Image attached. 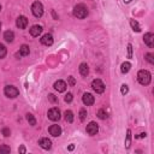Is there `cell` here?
Segmentation results:
<instances>
[{"mask_svg":"<svg viewBox=\"0 0 154 154\" xmlns=\"http://www.w3.org/2000/svg\"><path fill=\"white\" fill-rule=\"evenodd\" d=\"M151 79H152V75L149 73V71L147 70H141L137 73V81L140 84L142 85H148L151 83Z\"/></svg>","mask_w":154,"mask_h":154,"instance_id":"cell-1","label":"cell"},{"mask_svg":"<svg viewBox=\"0 0 154 154\" xmlns=\"http://www.w3.org/2000/svg\"><path fill=\"white\" fill-rule=\"evenodd\" d=\"M73 16L79 18V20H83L88 16V9L85 7V5L83 4H78L73 7Z\"/></svg>","mask_w":154,"mask_h":154,"instance_id":"cell-2","label":"cell"},{"mask_svg":"<svg viewBox=\"0 0 154 154\" xmlns=\"http://www.w3.org/2000/svg\"><path fill=\"white\" fill-rule=\"evenodd\" d=\"M32 12L36 18L42 17V15H44V6H42V4L40 1H35L32 5Z\"/></svg>","mask_w":154,"mask_h":154,"instance_id":"cell-3","label":"cell"},{"mask_svg":"<svg viewBox=\"0 0 154 154\" xmlns=\"http://www.w3.org/2000/svg\"><path fill=\"white\" fill-rule=\"evenodd\" d=\"M4 93L7 98H10V99H13V98H17L20 95V90L16 87H13V85H6L4 89Z\"/></svg>","mask_w":154,"mask_h":154,"instance_id":"cell-4","label":"cell"},{"mask_svg":"<svg viewBox=\"0 0 154 154\" xmlns=\"http://www.w3.org/2000/svg\"><path fill=\"white\" fill-rule=\"evenodd\" d=\"M91 88H93V90L95 91L96 94H102L105 91V84L102 83L101 79L96 78V79H94V81L91 82Z\"/></svg>","mask_w":154,"mask_h":154,"instance_id":"cell-5","label":"cell"},{"mask_svg":"<svg viewBox=\"0 0 154 154\" xmlns=\"http://www.w3.org/2000/svg\"><path fill=\"white\" fill-rule=\"evenodd\" d=\"M48 118L51 120L55 122V120H59L60 119V111L57 107H53L48 111Z\"/></svg>","mask_w":154,"mask_h":154,"instance_id":"cell-6","label":"cell"},{"mask_svg":"<svg viewBox=\"0 0 154 154\" xmlns=\"http://www.w3.org/2000/svg\"><path fill=\"white\" fill-rule=\"evenodd\" d=\"M98 131H99V126H98V124H96L95 122H90L89 124L87 125V132H88L89 135H91V136L96 135Z\"/></svg>","mask_w":154,"mask_h":154,"instance_id":"cell-7","label":"cell"},{"mask_svg":"<svg viewBox=\"0 0 154 154\" xmlns=\"http://www.w3.org/2000/svg\"><path fill=\"white\" fill-rule=\"evenodd\" d=\"M40 41H41V44L44 45V46H52L54 40H53L52 34H45V35L40 39Z\"/></svg>","mask_w":154,"mask_h":154,"instance_id":"cell-8","label":"cell"},{"mask_svg":"<svg viewBox=\"0 0 154 154\" xmlns=\"http://www.w3.org/2000/svg\"><path fill=\"white\" fill-rule=\"evenodd\" d=\"M16 26L20 28V29H26L28 26V18L24 17V16H20L17 18V22H16Z\"/></svg>","mask_w":154,"mask_h":154,"instance_id":"cell-9","label":"cell"},{"mask_svg":"<svg viewBox=\"0 0 154 154\" xmlns=\"http://www.w3.org/2000/svg\"><path fill=\"white\" fill-rule=\"evenodd\" d=\"M82 101L85 106H90V105L94 104V96L90 93H84L83 96H82Z\"/></svg>","mask_w":154,"mask_h":154,"instance_id":"cell-10","label":"cell"},{"mask_svg":"<svg viewBox=\"0 0 154 154\" xmlns=\"http://www.w3.org/2000/svg\"><path fill=\"white\" fill-rule=\"evenodd\" d=\"M53 87H54L55 90L58 91V93H64V91L66 90V83L64 81H60V79H59V81H57L54 83Z\"/></svg>","mask_w":154,"mask_h":154,"instance_id":"cell-11","label":"cell"},{"mask_svg":"<svg viewBox=\"0 0 154 154\" xmlns=\"http://www.w3.org/2000/svg\"><path fill=\"white\" fill-rule=\"evenodd\" d=\"M143 40H145V44L148 46V47L152 48V47L154 46V35H153L152 33H147V34H145Z\"/></svg>","mask_w":154,"mask_h":154,"instance_id":"cell-12","label":"cell"},{"mask_svg":"<svg viewBox=\"0 0 154 154\" xmlns=\"http://www.w3.org/2000/svg\"><path fill=\"white\" fill-rule=\"evenodd\" d=\"M50 134L52 135V136H54V137L60 136V135H61V128L59 125H57V124L50 126Z\"/></svg>","mask_w":154,"mask_h":154,"instance_id":"cell-13","label":"cell"},{"mask_svg":"<svg viewBox=\"0 0 154 154\" xmlns=\"http://www.w3.org/2000/svg\"><path fill=\"white\" fill-rule=\"evenodd\" d=\"M39 145H40L44 149H51V147H52V142H51V140H48V139H46V137L40 139Z\"/></svg>","mask_w":154,"mask_h":154,"instance_id":"cell-14","label":"cell"},{"mask_svg":"<svg viewBox=\"0 0 154 154\" xmlns=\"http://www.w3.org/2000/svg\"><path fill=\"white\" fill-rule=\"evenodd\" d=\"M42 33V27L41 26H33L30 28V35L34 36V38H38V36Z\"/></svg>","mask_w":154,"mask_h":154,"instance_id":"cell-15","label":"cell"},{"mask_svg":"<svg viewBox=\"0 0 154 154\" xmlns=\"http://www.w3.org/2000/svg\"><path fill=\"white\" fill-rule=\"evenodd\" d=\"M79 73H81L82 76H87L89 73V67H88L87 63H82L79 65Z\"/></svg>","mask_w":154,"mask_h":154,"instance_id":"cell-16","label":"cell"},{"mask_svg":"<svg viewBox=\"0 0 154 154\" xmlns=\"http://www.w3.org/2000/svg\"><path fill=\"white\" fill-rule=\"evenodd\" d=\"M29 52H30L29 47H28L27 45H23V46H21V48H20V53H18V55H20V57H26V55L29 54Z\"/></svg>","mask_w":154,"mask_h":154,"instance_id":"cell-17","label":"cell"},{"mask_svg":"<svg viewBox=\"0 0 154 154\" xmlns=\"http://www.w3.org/2000/svg\"><path fill=\"white\" fill-rule=\"evenodd\" d=\"M4 39L7 41V42H12L15 39V34L13 32H11V30H7V32H5L4 33Z\"/></svg>","mask_w":154,"mask_h":154,"instance_id":"cell-18","label":"cell"},{"mask_svg":"<svg viewBox=\"0 0 154 154\" xmlns=\"http://www.w3.org/2000/svg\"><path fill=\"white\" fill-rule=\"evenodd\" d=\"M130 67H131V64L129 63V61H125V63H123L122 66H120V71L123 73H128L130 71Z\"/></svg>","mask_w":154,"mask_h":154,"instance_id":"cell-19","label":"cell"},{"mask_svg":"<svg viewBox=\"0 0 154 154\" xmlns=\"http://www.w3.org/2000/svg\"><path fill=\"white\" fill-rule=\"evenodd\" d=\"M130 143H131V130L129 129L126 131V140H125V148L126 149L130 148Z\"/></svg>","mask_w":154,"mask_h":154,"instance_id":"cell-20","label":"cell"},{"mask_svg":"<svg viewBox=\"0 0 154 154\" xmlns=\"http://www.w3.org/2000/svg\"><path fill=\"white\" fill-rule=\"evenodd\" d=\"M65 120L67 123H72L73 122V113H72V111H70V110L65 111Z\"/></svg>","mask_w":154,"mask_h":154,"instance_id":"cell-21","label":"cell"},{"mask_svg":"<svg viewBox=\"0 0 154 154\" xmlns=\"http://www.w3.org/2000/svg\"><path fill=\"white\" fill-rule=\"evenodd\" d=\"M130 26H131V28H132L134 32H136V33H140V32H141V27L139 26V23H137L136 21L131 20V21H130Z\"/></svg>","mask_w":154,"mask_h":154,"instance_id":"cell-22","label":"cell"},{"mask_svg":"<svg viewBox=\"0 0 154 154\" xmlns=\"http://www.w3.org/2000/svg\"><path fill=\"white\" fill-rule=\"evenodd\" d=\"M27 120L29 123V125H36V119H35V117L32 114V113H28L27 114Z\"/></svg>","mask_w":154,"mask_h":154,"instance_id":"cell-23","label":"cell"},{"mask_svg":"<svg viewBox=\"0 0 154 154\" xmlns=\"http://www.w3.org/2000/svg\"><path fill=\"white\" fill-rule=\"evenodd\" d=\"M6 53H7V50H6V47L4 45L0 44V59H4Z\"/></svg>","mask_w":154,"mask_h":154,"instance_id":"cell-24","label":"cell"},{"mask_svg":"<svg viewBox=\"0 0 154 154\" xmlns=\"http://www.w3.org/2000/svg\"><path fill=\"white\" fill-rule=\"evenodd\" d=\"M10 152H11V148L9 146H6V145L0 146V153L1 154H6V153H10Z\"/></svg>","mask_w":154,"mask_h":154,"instance_id":"cell-25","label":"cell"},{"mask_svg":"<svg viewBox=\"0 0 154 154\" xmlns=\"http://www.w3.org/2000/svg\"><path fill=\"white\" fill-rule=\"evenodd\" d=\"M98 117H99L100 119H106L108 116H107L106 112H105V110H99L98 111Z\"/></svg>","mask_w":154,"mask_h":154,"instance_id":"cell-26","label":"cell"},{"mask_svg":"<svg viewBox=\"0 0 154 154\" xmlns=\"http://www.w3.org/2000/svg\"><path fill=\"white\" fill-rule=\"evenodd\" d=\"M85 118H87V111L82 108L81 111H79V119H81L82 122H84Z\"/></svg>","mask_w":154,"mask_h":154,"instance_id":"cell-27","label":"cell"},{"mask_svg":"<svg viewBox=\"0 0 154 154\" xmlns=\"http://www.w3.org/2000/svg\"><path fill=\"white\" fill-rule=\"evenodd\" d=\"M145 57H146V59H147V61H148V63L154 64V55H153L152 53H147Z\"/></svg>","mask_w":154,"mask_h":154,"instance_id":"cell-28","label":"cell"},{"mask_svg":"<svg viewBox=\"0 0 154 154\" xmlns=\"http://www.w3.org/2000/svg\"><path fill=\"white\" fill-rule=\"evenodd\" d=\"M128 91H129L128 85H126V84H123L122 87H120V93H122L123 95H125V94H128Z\"/></svg>","mask_w":154,"mask_h":154,"instance_id":"cell-29","label":"cell"},{"mask_svg":"<svg viewBox=\"0 0 154 154\" xmlns=\"http://www.w3.org/2000/svg\"><path fill=\"white\" fill-rule=\"evenodd\" d=\"M48 100H50L51 102H53V104H55V102H58V98L55 95H53V94H50L48 95Z\"/></svg>","mask_w":154,"mask_h":154,"instance_id":"cell-30","label":"cell"},{"mask_svg":"<svg viewBox=\"0 0 154 154\" xmlns=\"http://www.w3.org/2000/svg\"><path fill=\"white\" fill-rule=\"evenodd\" d=\"M1 132H3V135H4L5 137H9L10 135H11V131H10V129H7V128H4Z\"/></svg>","mask_w":154,"mask_h":154,"instance_id":"cell-31","label":"cell"},{"mask_svg":"<svg viewBox=\"0 0 154 154\" xmlns=\"http://www.w3.org/2000/svg\"><path fill=\"white\" fill-rule=\"evenodd\" d=\"M128 58H132V46L130 44L128 45Z\"/></svg>","mask_w":154,"mask_h":154,"instance_id":"cell-32","label":"cell"},{"mask_svg":"<svg viewBox=\"0 0 154 154\" xmlns=\"http://www.w3.org/2000/svg\"><path fill=\"white\" fill-rule=\"evenodd\" d=\"M72 99H73V96H72L71 93H67V94L65 95V101H66V102H71Z\"/></svg>","mask_w":154,"mask_h":154,"instance_id":"cell-33","label":"cell"},{"mask_svg":"<svg viewBox=\"0 0 154 154\" xmlns=\"http://www.w3.org/2000/svg\"><path fill=\"white\" fill-rule=\"evenodd\" d=\"M75 83H76V79L73 78L72 76H70V77H69V84L71 85V87H73V85H75Z\"/></svg>","mask_w":154,"mask_h":154,"instance_id":"cell-34","label":"cell"},{"mask_svg":"<svg viewBox=\"0 0 154 154\" xmlns=\"http://www.w3.org/2000/svg\"><path fill=\"white\" fill-rule=\"evenodd\" d=\"M20 152H21V153H26V147L21 146V147H20Z\"/></svg>","mask_w":154,"mask_h":154,"instance_id":"cell-35","label":"cell"},{"mask_svg":"<svg viewBox=\"0 0 154 154\" xmlns=\"http://www.w3.org/2000/svg\"><path fill=\"white\" fill-rule=\"evenodd\" d=\"M52 15H53V18H54V20H58V16H57V13H55L54 11H52Z\"/></svg>","mask_w":154,"mask_h":154,"instance_id":"cell-36","label":"cell"},{"mask_svg":"<svg viewBox=\"0 0 154 154\" xmlns=\"http://www.w3.org/2000/svg\"><path fill=\"white\" fill-rule=\"evenodd\" d=\"M73 148H75V146H73V145H70V146H69V148H67V149H69V151H73Z\"/></svg>","mask_w":154,"mask_h":154,"instance_id":"cell-37","label":"cell"},{"mask_svg":"<svg viewBox=\"0 0 154 154\" xmlns=\"http://www.w3.org/2000/svg\"><path fill=\"white\" fill-rule=\"evenodd\" d=\"M146 135H147L146 132H142V134H141V135H140V137H146Z\"/></svg>","mask_w":154,"mask_h":154,"instance_id":"cell-38","label":"cell"},{"mask_svg":"<svg viewBox=\"0 0 154 154\" xmlns=\"http://www.w3.org/2000/svg\"><path fill=\"white\" fill-rule=\"evenodd\" d=\"M123 1H124L125 4H129V3H130V1H131V0H123Z\"/></svg>","mask_w":154,"mask_h":154,"instance_id":"cell-39","label":"cell"},{"mask_svg":"<svg viewBox=\"0 0 154 154\" xmlns=\"http://www.w3.org/2000/svg\"><path fill=\"white\" fill-rule=\"evenodd\" d=\"M0 11H1V5H0Z\"/></svg>","mask_w":154,"mask_h":154,"instance_id":"cell-40","label":"cell"},{"mask_svg":"<svg viewBox=\"0 0 154 154\" xmlns=\"http://www.w3.org/2000/svg\"><path fill=\"white\" fill-rule=\"evenodd\" d=\"M0 27H1V23H0Z\"/></svg>","mask_w":154,"mask_h":154,"instance_id":"cell-41","label":"cell"}]
</instances>
